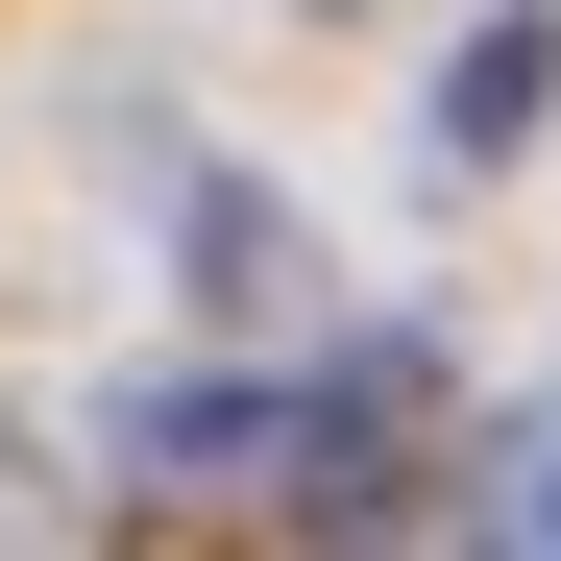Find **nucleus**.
Masks as SVG:
<instances>
[{"label":"nucleus","instance_id":"nucleus-5","mask_svg":"<svg viewBox=\"0 0 561 561\" xmlns=\"http://www.w3.org/2000/svg\"><path fill=\"white\" fill-rule=\"evenodd\" d=\"M463 513H489V537H537V561H561V415H513V439H489V489H463Z\"/></svg>","mask_w":561,"mask_h":561},{"label":"nucleus","instance_id":"nucleus-1","mask_svg":"<svg viewBox=\"0 0 561 561\" xmlns=\"http://www.w3.org/2000/svg\"><path fill=\"white\" fill-rule=\"evenodd\" d=\"M415 439H439V342H342L318 391H294V463H268V513L391 537V513H415Z\"/></svg>","mask_w":561,"mask_h":561},{"label":"nucleus","instance_id":"nucleus-4","mask_svg":"<svg viewBox=\"0 0 561 561\" xmlns=\"http://www.w3.org/2000/svg\"><path fill=\"white\" fill-rule=\"evenodd\" d=\"M196 294L268 318V294H294V220H268V196H196Z\"/></svg>","mask_w":561,"mask_h":561},{"label":"nucleus","instance_id":"nucleus-3","mask_svg":"<svg viewBox=\"0 0 561 561\" xmlns=\"http://www.w3.org/2000/svg\"><path fill=\"white\" fill-rule=\"evenodd\" d=\"M294 391H123V489H268Z\"/></svg>","mask_w":561,"mask_h":561},{"label":"nucleus","instance_id":"nucleus-2","mask_svg":"<svg viewBox=\"0 0 561 561\" xmlns=\"http://www.w3.org/2000/svg\"><path fill=\"white\" fill-rule=\"evenodd\" d=\"M537 99H561V25L513 0V25H463V49H439V99H415V147H439V171H513V147H537Z\"/></svg>","mask_w":561,"mask_h":561},{"label":"nucleus","instance_id":"nucleus-6","mask_svg":"<svg viewBox=\"0 0 561 561\" xmlns=\"http://www.w3.org/2000/svg\"><path fill=\"white\" fill-rule=\"evenodd\" d=\"M0 463H25V439H0ZM0 513H25V489H0Z\"/></svg>","mask_w":561,"mask_h":561}]
</instances>
